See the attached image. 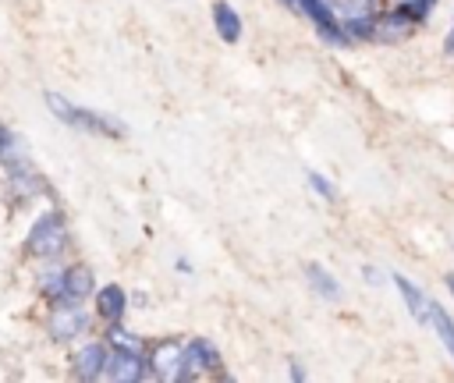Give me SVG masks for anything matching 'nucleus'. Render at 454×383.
I'll return each mask as SVG.
<instances>
[{
    "mask_svg": "<svg viewBox=\"0 0 454 383\" xmlns=\"http://www.w3.org/2000/svg\"><path fill=\"white\" fill-rule=\"evenodd\" d=\"M43 99H46L50 113H53L60 124H67V128H74V131H82V135H96V138H124V135H128V124L117 121V117H110V113H103V110L78 106V103H71V99L60 96V92H46Z\"/></svg>",
    "mask_w": 454,
    "mask_h": 383,
    "instance_id": "nucleus-1",
    "label": "nucleus"
},
{
    "mask_svg": "<svg viewBox=\"0 0 454 383\" xmlns=\"http://www.w3.org/2000/svg\"><path fill=\"white\" fill-rule=\"evenodd\" d=\"M64 245H67V223L60 213H43L25 234V252L35 259H53L64 252Z\"/></svg>",
    "mask_w": 454,
    "mask_h": 383,
    "instance_id": "nucleus-2",
    "label": "nucleus"
},
{
    "mask_svg": "<svg viewBox=\"0 0 454 383\" xmlns=\"http://www.w3.org/2000/svg\"><path fill=\"white\" fill-rule=\"evenodd\" d=\"M46 330H50V337L57 344H67V340H74V337H82L89 330V316L74 298H57V305L50 309Z\"/></svg>",
    "mask_w": 454,
    "mask_h": 383,
    "instance_id": "nucleus-3",
    "label": "nucleus"
},
{
    "mask_svg": "<svg viewBox=\"0 0 454 383\" xmlns=\"http://www.w3.org/2000/svg\"><path fill=\"white\" fill-rule=\"evenodd\" d=\"M206 372L223 376V358H220V351H216L213 340L195 337V340L184 344V355H181V379H199V376H206Z\"/></svg>",
    "mask_w": 454,
    "mask_h": 383,
    "instance_id": "nucleus-4",
    "label": "nucleus"
},
{
    "mask_svg": "<svg viewBox=\"0 0 454 383\" xmlns=\"http://www.w3.org/2000/svg\"><path fill=\"white\" fill-rule=\"evenodd\" d=\"M149 376V358L145 351H128V348H110L106 355V379L117 383H138Z\"/></svg>",
    "mask_w": 454,
    "mask_h": 383,
    "instance_id": "nucleus-5",
    "label": "nucleus"
},
{
    "mask_svg": "<svg viewBox=\"0 0 454 383\" xmlns=\"http://www.w3.org/2000/svg\"><path fill=\"white\" fill-rule=\"evenodd\" d=\"M106 355H110L106 340H89L85 348H78V355L71 362L74 379H103L106 376Z\"/></svg>",
    "mask_w": 454,
    "mask_h": 383,
    "instance_id": "nucleus-6",
    "label": "nucleus"
},
{
    "mask_svg": "<svg viewBox=\"0 0 454 383\" xmlns=\"http://www.w3.org/2000/svg\"><path fill=\"white\" fill-rule=\"evenodd\" d=\"M181 355L184 344L177 340H160L145 358H149V376L153 379H181Z\"/></svg>",
    "mask_w": 454,
    "mask_h": 383,
    "instance_id": "nucleus-7",
    "label": "nucleus"
},
{
    "mask_svg": "<svg viewBox=\"0 0 454 383\" xmlns=\"http://www.w3.org/2000/svg\"><path fill=\"white\" fill-rule=\"evenodd\" d=\"M419 25V18L408 11V4H397L394 11H387V14H380L376 18V35L372 39H383V43H401V39H408L411 35V28Z\"/></svg>",
    "mask_w": 454,
    "mask_h": 383,
    "instance_id": "nucleus-8",
    "label": "nucleus"
},
{
    "mask_svg": "<svg viewBox=\"0 0 454 383\" xmlns=\"http://www.w3.org/2000/svg\"><path fill=\"white\" fill-rule=\"evenodd\" d=\"M390 280H394V287H397L404 309L411 312V319H415V323H429V298L422 294V287H419L411 277H404V273H390Z\"/></svg>",
    "mask_w": 454,
    "mask_h": 383,
    "instance_id": "nucleus-9",
    "label": "nucleus"
},
{
    "mask_svg": "<svg viewBox=\"0 0 454 383\" xmlns=\"http://www.w3.org/2000/svg\"><path fill=\"white\" fill-rule=\"evenodd\" d=\"M96 312L106 319V323H121L124 312H128V291L121 284H103L96 287Z\"/></svg>",
    "mask_w": 454,
    "mask_h": 383,
    "instance_id": "nucleus-10",
    "label": "nucleus"
},
{
    "mask_svg": "<svg viewBox=\"0 0 454 383\" xmlns=\"http://www.w3.org/2000/svg\"><path fill=\"white\" fill-rule=\"evenodd\" d=\"M209 14H213V28H216V35H220L223 43H238V39H241V14L234 11V4L213 0Z\"/></svg>",
    "mask_w": 454,
    "mask_h": 383,
    "instance_id": "nucleus-11",
    "label": "nucleus"
},
{
    "mask_svg": "<svg viewBox=\"0 0 454 383\" xmlns=\"http://www.w3.org/2000/svg\"><path fill=\"white\" fill-rule=\"evenodd\" d=\"M89 294H96V277L85 262H74L64 270V298H74V301H85Z\"/></svg>",
    "mask_w": 454,
    "mask_h": 383,
    "instance_id": "nucleus-12",
    "label": "nucleus"
},
{
    "mask_svg": "<svg viewBox=\"0 0 454 383\" xmlns=\"http://www.w3.org/2000/svg\"><path fill=\"white\" fill-rule=\"evenodd\" d=\"M305 277H309V284H312V291H316L319 298H326V301H337V298H340V284H337V277H333L326 266L309 262V266H305Z\"/></svg>",
    "mask_w": 454,
    "mask_h": 383,
    "instance_id": "nucleus-13",
    "label": "nucleus"
},
{
    "mask_svg": "<svg viewBox=\"0 0 454 383\" xmlns=\"http://www.w3.org/2000/svg\"><path fill=\"white\" fill-rule=\"evenodd\" d=\"M429 326L436 330V337H440V344L450 351V358H454V319H450V312L440 305V301H429Z\"/></svg>",
    "mask_w": 454,
    "mask_h": 383,
    "instance_id": "nucleus-14",
    "label": "nucleus"
},
{
    "mask_svg": "<svg viewBox=\"0 0 454 383\" xmlns=\"http://www.w3.org/2000/svg\"><path fill=\"white\" fill-rule=\"evenodd\" d=\"M106 344H110V348H128V351H145V344H142L131 330H124L121 323H110V330H106Z\"/></svg>",
    "mask_w": 454,
    "mask_h": 383,
    "instance_id": "nucleus-15",
    "label": "nucleus"
},
{
    "mask_svg": "<svg viewBox=\"0 0 454 383\" xmlns=\"http://www.w3.org/2000/svg\"><path fill=\"white\" fill-rule=\"evenodd\" d=\"M305 181H309V188H312L319 199H326V202H333V199H337V184H333L330 177H323L319 170H309V174H305Z\"/></svg>",
    "mask_w": 454,
    "mask_h": 383,
    "instance_id": "nucleus-16",
    "label": "nucleus"
},
{
    "mask_svg": "<svg viewBox=\"0 0 454 383\" xmlns=\"http://www.w3.org/2000/svg\"><path fill=\"white\" fill-rule=\"evenodd\" d=\"M39 287L57 301V298H64V270H46L43 273V280H39Z\"/></svg>",
    "mask_w": 454,
    "mask_h": 383,
    "instance_id": "nucleus-17",
    "label": "nucleus"
},
{
    "mask_svg": "<svg viewBox=\"0 0 454 383\" xmlns=\"http://www.w3.org/2000/svg\"><path fill=\"white\" fill-rule=\"evenodd\" d=\"M404 4H408V11H411L419 21H422V18L433 11V4H436V0H404Z\"/></svg>",
    "mask_w": 454,
    "mask_h": 383,
    "instance_id": "nucleus-18",
    "label": "nucleus"
},
{
    "mask_svg": "<svg viewBox=\"0 0 454 383\" xmlns=\"http://www.w3.org/2000/svg\"><path fill=\"white\" fill-rule=\"evenodd\" d=\"M362 273H365V280H369V284H383V273H380L376 266H362Z\"/></svg>",
    "mask_w": 454,
    "mask_h": 383,
    "instance_id": "nucleus-19",
    "label": "nucleus"
},
{
    "mask_svg": "<svg viewBox=\"0 0 454 383\" xmlns=\"http://www.w3.org/2000/svg\"><path fill=\"white\" fill-rule=\"evenodd\" d=\"M287 376H291L294 383H301V379H305V365H301V362H291V369H287Z\"/></svg>",
    "mask_w": 454,
    "mask_h": 383,
    "instance_id": "nucleus-20",
    "label": "nucleus"
},
{
    "mask_svg": "<svg viewBox=\"0 0 454 383\" xmlns=\"http://www.w3.org/2000/svg\"><path fill=\"white\" fill-rule=\"evenodd\" d=\"M443 53L454 57V25H450V32H447V39H443Z\"/></svg>",
    "mask_w": 454,
    "mask_h": 383,
    "instance_id": "nucleus-21",
    "label": "nucleus"
},
{
    "mask_svg": "<svg viewBox=\"0 0 454 383\" xmlns=\"http://www.w3.org/2000/svg\"><path fill=\"white\" fill-rule=\"evenodd\" d=\"M280 4H284V7H291V11L298 14V0H280Z\"/></svg>",
    "mask_w": 454,
    "mask_h": 383,
    "instance_id": "nucleus-22",
    "label": "nucleus"
},
{
    "mask_svg": "<svg viewBox=\"0 0 454 383\" xmlns=\"http://www.w3.org/2000/svg\"><path fill=\"white\" fill-rule=\"evenodd\" d=\"M447 291H450V298H454V273H447Z\"/></svg>",
    "mask_w": 454,
    "mask_h": 383,
    "instance_id": "nucleus-23",
    "label": "nucleus"
},
{
    "mask_svg": "<svg viewBox=\"0 0 454 383\" xmlns=\"http://www.w3.org/2000/svg\"><path fill=\"white\" fill-rule=\"evenodd\" d=\"M0 145H4V128H0Z\"/></svg>",
    "mask_w": 454,
    "mask_h": 383,
    "instance_id": "nucleus-24",
    "label": "nucleus"
}]
</instances>
